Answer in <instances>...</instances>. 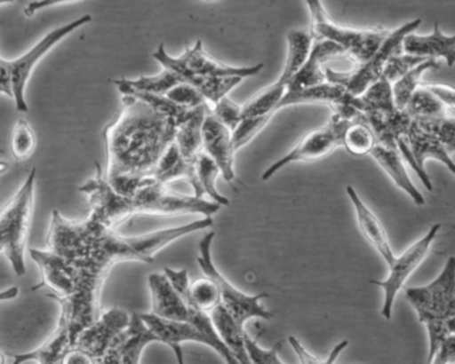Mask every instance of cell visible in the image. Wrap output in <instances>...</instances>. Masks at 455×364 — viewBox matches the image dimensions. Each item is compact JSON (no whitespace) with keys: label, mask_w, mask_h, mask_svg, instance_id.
Returning a JSON list of instances; mask_svg holds the SVG:
<instances>
[{"label":"cell","mask_w":455,"mask_h":364,"mask_svg":"<svg viewBox=\"0 0 455 364\" xmlns=\"http://www.w3.org/2000/svg\"><path fill=\"white\" fill-rule=\"evenodd\" d=\"M427 90L432 91L448 107L449 112H455V88L448 84H425Z\"/></svg>","instance_id":"cell-42"},{"label":"cell","mask_w":455,"mask_h":364,"mask_svg":"<svg viewBox=\"0 0 455 364\" xmlns=\"http://www.w3.org/2000/svg\"><path fill=\"white\" fill-rule=\"evenodd\" d=\"M347 193L349 195L350 201H352L353 206H355V218H357V224L363 237L376 249L377 253L382 257V259H385L387 265L392 264L395 256L393 253L389 238H387V230L382 226L381 221L366 206V203L361 200L355 187L347 186Z\"/></svg>","instance_id":"cell-21"},{"label":"cell","mask_w":455,"mask_h":364,"mask_svg":"<svg viewBox=\"0 0 455 364\" xmlns=\"http://www.w3.org/2000/svg\"><path fill=\"white\" fill-rule=\"evenodd\" d=\"M207 2H213V0H207Z\"/></svg>","instance_id":"cell-51"},{"label":"cell","mask_w":455,"mask_h":364,"mask_svg":"<svg viewBox=\"0 0 455 364\" xmlns=\"http://www.w3.org/2000/svg\"><path fill=\"white\" fill-rule=\"evenodd\" d=\"M19 296V289L16 286L7 289V290L0 291V302L12 301Z\"/></svg>","instance_id":"cell-46"},{"label":"cell","mask_w":455,"mask_h":364,"mask_svg":"<svg viewBox=\"0 0 455 364\" xmlns=\"http://www.w3.org/2000/svg\"><path fill=\"white\" fill-rule=\"evenodd\" d=\"M408 143L419 170H427L425 164L427 160H437L443 162L455 178V162L451 159V152L435 135L419 127L414 120H411V128H409Z\"/></svg>","instance_id":"cell-24"},{"label":"cell","mask_w":455,"mask_h":364,"mask_svg":"<svg viewBox=\"0 0 455 364\" xmlns=\"http://www.w3.org/2000/svg\"><path fill=\"white\" fill-rule=\"evenodd\" d=\"M179 58L184 67L197 76L246 79V77L256 76L264 68L262 63L251 67H232L221 64L205 52L202 40H197L192 47L187 48L186 52Z\"/></svg>","instance_id":"cell-18"},{"label":"cell","mask_w":455,"mask_h":364,"mask_svg":"<svg viewBox=\"0 0 455 364\" xmlns=\"http://www.w3.org/2000/svg\"><path fill=\"white\" fill-rule=\"evenodd\" d=\"M91 15H84L82 18L75 19L74 21L64 24L48 32L42 40L36 43L31 50L27 51L19 58L7 60L8 71H10L11 87H12V100L19 112H28V106L26 100V88L28 84L32 71L40 60L58 45L64 37L71 35L72 32L79 29L80 27L91 23Z\"/></svg>","instance_id":"cell-10"},{"label":"cell","mask_w":455,"mask_h":364,"mask_svg":"<svg viewBox=\"0 0 455 364\" xmlns=\"http://www.w3.org/2000/svg\"><path fill=\"white\" fill-rule=\"evenodd\" d=\"M438 352L445 355L449 364H455V336H453V334H451V336L443 342Z\"/></svg>","instance_id":"cell-45"},{"label":"cell","mask_w":455,"mask_h":364,"mask_svg":"<svg viewBox=\"0 0 455 364\" xmlns=\"http://www.w3.org/2000/svg\"><path fill=\"white\" fill-rule=\"evenodd\" d=\"M427 60L425 58H419V56L408 55V53H398V55L392 56L390 60L387 61V67L384 69V77H387L390 83L397 82L403 75L408 74L414 67L421 64L422 61Z\"/></svg>","instance_id":"cell-38"},{"label":"cell","mask_w":455,"mask_h":364,"mask_svg":"<svg viewBox=\"0 0 455 364\" xmlns=\"http://www.w3.org/2000/svg\"><path fill=\"white\" fill-rule=\"evenodd\" d=\"M29 254L32 261L39 266L42 273V282L35 286L32 290L47 289L51 291L50 297L58 301L72 296L79 289L83 274L74 264L50 249L48 250L31 249Z\"/></svg>","instance_id":"cell-13"},{"label":"cell","mask_w":455,"mask_h":364,"mask_svg":"<svg viewBox=\"0 0 455 364\" xmlns=\"http://www.w3.org/2000/svg\"><path fill=\"white\" fill-rule=\"evenodd\" d=\"M283 347L281 342H277L272 349L265 350L259 347L256 341L246 334L245 349L251 364H285L278 357V350Z\"/></svg>","instance_id":"cell-40"},{"label":"cell","mask_w":455,"mask_h":364,"mask_svg":"<svg viewBox=\"0 0 455 364\" xmlns=\"http://www.w3.org/2000/svg\"><path fill=\"white\" fill-rule=\"evenodd\" d=\"M165 96H167L170 100H172L173 103L189 109H195L197 108V107L210 104L194 85L188 84V83L186 82L179 83V84L173 87Z\"/></svg>","instance_id":"cell-37"},{"label":"cell","mask_w":455,"mask_h":364,"mask_svg":"<svg viewBox=\"0 0 455 364\" xmlns=\"http://www.w3.org/2000/svg\"><path fill=\"white\" fill-rule=\"evenodd\" d=\"M345 55V51L336 43L325 39L313 40L309 58L305 61L293 79L289 82L286 91L305 90L326 82V72L323 64L331 59Z\"/></svg>","instance_id":"cell-19"},{"label":"cell","mask_w":455,"mask_h":364,"mask_svg":"<svg viewBox=\"0 0 455 364\" xmlns=\"http://www.w3.org/2000/svg\"><path fill=\"white\" fill-rule=\"evenodd\" d=\"M176 133L178 125L172 119L140 99L122 95L119 116L104 130L107 181L128 197L156 181L155 170Z\"/></svg>","instance_id":"cell-2"},{"label":"cell","mask_w":455,"mask_h":364,"mask_svg":"<svg viewBox=\"0 0 455 364\" xmlns=\"http://www.w3.org/2000/svg\"><path fill=\"white\" fill-rule=\"evenodd\" d=\"M443 225L435 224L430 227L429 232L421 238V240L409 246L400 257H395L392 264L387 265L389 267V275L385 281L371 280V283L379 286L384 291V304H382L381 315L387 320H392L393 306H395V298H397L400 291L405 288L411 275L421 266L422 262L427 258L430 250H432L433 243L438 237Z\"/></svg>","instance_id":"cell-11"},{"label":"cell","mask_w":455,"mask_h":364,"mask_svg":"<svg viewBox=\"0 0 455 364\" xmlns=\"http://www.w3.org/2000/svg\"><path fill=\"white\" fill-rule=\"evenodd\" d=\"M79 190L84 193L90 201L88 216L93 217L112 229H116L120 224L138 214H151V216L197 214L202 217H213L223 208L218 202L208 201L207 198L170 192L165 185L156 181L141 187L131 197L120 194L107 181L99 164H96L95 178L82 185Z\"/></svg>","instance_id":"cell-3"},{"label":"cell","mask_w":455,"mask_h":364,"mask_svg":"<svg viewBox=\"0 0 455 364\" xmlns=\"http://www.w3.org/2000/svg\"><path fill=\"white\" fill-rule=\"evenodd\" d=\"M435 68H438V61L433 60V59H427V60L422 61L421 64L411 69L408 74L400 77L397 82L393 83V98H395V107L398 109L403 111L406 108L413 93L421 87V80L425 72Z\"/></svg>","instance_id":"cell-30"},{"label":"cell","mask_w":455,"mask_h":364,"mask_svg":"<svg viewBox=\"0 0 455 364\" xmlns=\"http://www.w3.org/2000/svg\"><path fill=\"white\" fill-rule=\"evenodd\" d=\"M211 318H212V322L215 325L219 336H220L223 344H226L227 349L229 350L230 354L235 358V360L240 364H251L248 354H246L245 328H240L235 323V320L230 317L229 313L227 312L223 305H219L211 313Z\"/></svg>","instance_id":"cell-26"},{"label":"cell","mask_w":455,"mask_h":364,"mask_svg":"<svg viewBox=\"0 0 455 364\" xmlns=\"http://www.w3.org/2000/svg\"><path fill=\"white\" fill-rule=\"evenodd\" d=\"M203 151L215 160L224 180H235V149L233 146L232 131L213 115L212 107L203 124Z\"/></svg>","instance_id":"cell-16"},{"label":"cell","mask_w":455,"mask_h":364,"mask_svg":"<svg viewBox=\"0 0 455 364\" xmlns=\"http://www.w3.org/2000/svg\"><path fill=\"white\" fill-rule=\"evenodd\" d=\"M371 156L376 160L377 164L389 176L390 180L395 182V186L400 187L403 192H405L414 201L416 205L424 206L427 203L422 193L417 189L416 185L411 181L408 170L405 167V162H403L398 149L390 148V146L377 143L374 148L371 149Z\"/></svg>","instance_id":"cell-22"},{"label":"cell","mask_w":455,"mask_h":364,"mask_svg":"<svg viewBox=\"0 0 455 364\" xmlns=\"http://www.w3.org/2000/svg\"><path fill=\"white\" fill-rule=\"evenodd\" d=\"M72 349L71 334L63 318L47 339L34 352L12 355V364H60L64 355Z\"/></svg>","instance_id":"cell-23"},{"label":"cell","mask_w":455,"mask_h":364,"mask_svg":"<svg viewBox=\"0 0 455 364\" xmlns=\"http://www.w3.org/2000/svg\"><path fill=\"white\" fill-rule=\"evenodd\" d=\"M405 111L411 115V119H435L451 115L443 101L427 90L425 84L413 93Z\"/></svg>","instance_id":"cell-31"},{"label":"cell","mask_w":455,"mask_h":364,"mask_svg":"<svg viewBox=\"0 0 455 364\" xmlns=\"http://www.w3.org/2000/svg\"><path fill=\"white\" fill-rule=\"evenodd\" d=\"M4 363H5L4 355H3L2 352H0V364H4Z\"/></svg>","instance_id":"cell-50"},{"label":"cell","mask_w":455,"mask_h":364,"mask_svg":"<svg viewBox=\"0 0 455 364\" xmlns=\"http://www.w3.org/2000/svg\"><path fill=\"white\" fill-rule=\"evenodd\" d=\"M213 225V217H203L181 226L138 237H123L116 229L106 226L93 217L88 216L84 221H71L53 210L48 249L74 264L80 272L104 282L115 265L131 261L152 264L165 246L179 238L210 229Z\"/></svg>","instance_id":"cell-1"},{"label":"cell","mask_w":455,"mask_h":364,"mask_svg":"<svg viewBox=\"0 0 455 364\" xmlns=\"http://www.w3.org/2000/svg\"><path fill=\"white\" fill-rule=\"evenodd\" d=\"M144 323L148 326L149 330L157 336L159 344H165L172 350L178 364H186L184 360L183 344L187 342H197L204 346L212 349V342L194 326L178 320H164L157 317L154 313L141 314Z\"/></svg>","instance_id":"cell-17"},{"label":"cell","mask_w":455,"mask_h":364,"mask_svg":"<svg viewBox=\"0 0 455 364\" xmlns=\"http://www.w3.org/2000/svg\"><path fill=\"white\" fill-rule=\"evenodd\" d=\"M154 178L159 184L165 185L176 180H186L194 189L195 197H199V181H197L195 162H187L181 156L178 144L173 141L163 154L154 172Z\"/></svg>","instance_id":"cell-25"},{"label":"cell","mask_w":455,"mask_h":364,"mask_svg":"<svg viewBox=\"0 0 455 364\" xmlns=\"http://www.w3.org/2000/svg\"><path fill=\"white\" fill-rule=\"evenodd\" d=\"M288 341L289 344H291V349L296 352L297 358H299V363L301 364H334L336 363V360H339L341 352L349 346V342L347 341L339 342V344H336V347L331 350L329 357L323 360H318L315 355L310 354V352L302 346L301 342H299L296 336H289Z\"/></svg>","instance_id":"cell-39"},{"label":"cell","mask_w":455,"mask_h":364,"mask_svg":"<svg viewBox=\"0 0 455 364\" xmlns=\"http://www.w3.org/2000/svg\"><path fill=\"white\" fill-rule=\"evenodd\" d=\"M8 170V165L4 162H0V176Z\"/></svg>","instance_id":"cell-49"},{"label":"cell","mask_w":455,"mask_h":364,"mask_svg":"<svg viewBox=\"0 0 455 364\" xmlns=\"http://www.w3.org/2000/svg\"><path fill=\"white\" fill-rule=\"evenodd\" d=\"M419 127L427 132L435 135L449 152H455V116L448 115L443 117H435V119H413Z\"/></svg>","instance_id":"cell-35"},{"label":"cell","mask_w":455,"mask_h":364,"mask_svg":"<svg viewBox=\"0 0 455 364\" xmlns=\"http://www.w3.org/2000/svg\"><path fill=\"white\" fill-rule=\"evenodd\" d=\"M215 235L216 233L212 230L200 240L197 262H199L200 269L204 273L205 277L211 278L218 286L219 291H220L221 305L226 307L230 317L240 328H245V323L249 320H272V313L262 305L264 299L269 298V294L259 293L256 296H249V294L243 293L219 272L212 258V243Z\"/></svg>","instance_id":"cell-7"},{"label":"cell","mask_w":455,"mask_h":364,"mask_svg":"<svg viewBox=\"0 0 455 364\" xmlns=\"http://www.w3.org/2000/svg\"><path fill=\"white\" fill-rule=\"evenodd\" d=\"M36 170H32L15 194L0 208V254H4L16 275L26 274V249L31 230Z\"/></svg>","instance_id":"cell-4"},{"label":"cell","mask_w":455,"mask_h":364,"mask_svg":"<svg viewBox=\"0 0 455 364\" xmlns=\"http://www.w3.org/2000/svg\"><path fill=\"white\" fill-rule=\"evenodd\" d=\"M212 112L232 132L243 120V106H238L235 101L230 100L228 96L221 99L215 106H212Z\"/></svg>","instance_id":"cell-41"},{"label":"cell","mask_w":455,"mask_h":364,"mask_svg":"<svg viewBox=\"0 0 455 364\" xmlns=\"http://www.w3.org/2000/svg\"><path fill=\"white\" fill-rule=\"evenodd\" d=\"M130 87L133 90L143 91V92L156 93V95H167L173 87L183 82L172 69L164 68L160 74L155 76H143L139 79H124Z\"/></svg>","instance_id":"cell-33"},{"label":"cell","mask_w":455,"mask_h":364,"mask_svg":"<svg viewBox=\"0 0 455 364\" xmlns=\"http://www.w3.org/2000/svg\"><path fill=\"white\" fill-rule=\"evenodd\" d=\"M115 85L122 95L133 96V98L140 99L144 103L148 104L151 108L164 116L170 117L176 123L178 128L188 120V117L194 114L195 109L186 108V107L179 106L164 95H156V93L143 92V91L133 90L132 87L125 83L124 79L115 80ZM199 108V107H197Z\"/></svg>","instance_id":"cell-28"},{"label":"cell","mask_w":455,"mask_h":364,"mask_svg":"<svg viewBox=\"0 0 455 364\" xmlns=\"http://www.w3.org/2000/svg\"><path fill=\"white\" fill-rule=\"evenodd\" d=\"M376 144V136H374L373 131L369 127L363 117L347 125L344 133L342 146L349 154H355V156L371 154V149L374 148Z\"/></svg>","instance_id":"cell-32"},{"label":"cell","mask_w":455,"mask_h":364,"mask_svg":"<svg viewBox=\"0 0 455 364\" xmlns=\"http://www.w3.org/2000/svg\"><path fill=\"white\" fill-rule=\"evenodd\" d=\"M130 313L119 307L101 313L99 320L80 334L74 347L87 352L96 360L114 344L117 336L130 325Z\"/></svg>","instance_id":"cell-14"},{"label":"cell","mask_w":455,"mask_h":364,"mask_svg":"<svg viewBox=\"0 0 455 364\" xmlns=\"http://www.w3.org/2000/svg\"><path fill=\"white\" fill-rule=\"evenodd\" d=\"M60 364H95V358L91 357L87 352L82 350L74 349L68 350L67 354L64 355Z\"/></svg>","instance_id":"cell-44"},{"label":"cell","mask_w":455,"mask_h":364,"mask_svg":"<svg viewBox=\"0 0 455 364\" xmlns=\"http://www.w3.org/2000/svg\"><path fill=\"white\" fill-rule=\"evenodd\" d=\"M427 364H449V362L443 352H437V354L435 355V358H433V360H430V362Z\"/></svg>","instance_id":"cell-47"},{"label":"cell","mask_w":455,"mask_h":364,"mask_svg":"<svg viewBox=\"0 0 455 364\" xmlns=\"http://www.w3.org/2000/svg\"><path fill=\"white\" fill-rule=\"evenodd\" d=\"M446 326H448L449 333L455 336V318H453V320H448V322H446Z\"/></svg>","instance_id":"cell-48"},{"label":"cell","mask_w":455,"mask_h":364,"mask_svg":"<svg viewBox=\"0 0 455 364\" xmlns=\"http://www.w3.org/2000/svg\"><path fill=\"white\" fill-rule=\"evenodd\" d=\"M403 53L419 56V58L443 59L449 67L455 66V34L449 36L441 29L440 24L435 23L433 32L429 35L411 34L403 43Z\"/></svg>","instance_id":"cell-20"},{"label":"cell","mask_w":455,"mask_h":364,"mask_svg":"<svg viewBox=\"0 0 455 364\" xmlns=\"http://www.w3.org/2000/svg\"><path fill=\"white\" fill-rule=\"evenodd\" d=\"M79 2V0H34L29 2L24 7V16L32 18L36 15L39 11L45 10V8L55 7V5L68 4V3Z\"/></svg>","instance_id":"cell-43"},{"label":"cell","mask_w":455,"mask_h":364,"mask_svg":"<svg viewBox=\"0 0 455 364\" xmlns=\"http://www.w3.org/2000/svg\"><path fill=\"white\" fill-rule=\"evenodd\" d=\"M211 107V104H205L195 109L188 120L178 128L175 143L187 162H195L197 154L203 151V124Z\"/></svg>","instance_id":"cell-27"},{"label":"cell","mask_w":455,"mask_h":364,"mask_svg":"<svg viewBox=\"0 0 455 364\" xmlns=\"http://www.w3.org/2000/svg\"><path fill=\"white\" fill-rule=\"evenodd\" d=\"M406 301L416 310L422 325L445 323L455 318V257L427 286L405 289Z\"/></svg>","instance_id":"cell-9"},{"label":"cell","mask_w":455,"mask_h":364,"mask_svg":"<svg viewBox=\"0 0 455 364\" xmlns=\"http://www.w3.org/2000/svg\"><path fill=\"white\" fill-rule=\"evenodd\" d=\"M350 123L352 122H347V120L331 114V120L325 125L307 133L288 154L270 165L262 173V181L270 180L275 173L293 162H318V160L329 156L339 146H342L344 133Z\"/></svg>","instance_id":"cell-12"},{"label":"cell","mask_w":455,"mask_h":364,"mask_svg":"<svg viewBox=\"0 0 455 364\" xmlns=\"http://www.w3.org/2000/svg\"><path fill=\"white\" fill-rule=\"evenodd\" d=\"M149 296H151V313L164 320H178L194 326L202 331L211 342L212 350L226 364H240L230 354L221 341L208 313L195 307L173 289L164 273H152L148 277Z\"/></svg>","instance_id":"cell-5"},{"label":"cell","mask_w":455,"mask_h":364,"mask_svg":"<svg viewBox=\"0 0 455 364\" xmlns=\"http://www.w3.org/2000/svg\"><path fill=\"white\" fill-rule=\"evenodd\" d=\"M195 168H196L197 181H199V197L205 198V195H208L211 201L218 202L219 205H229V200L224 197L216 186V181L219 176H221V172L215 160L202 151L195 160Z\"/></svg>","instance_id":"cell-29"},{"label":"cell","mask_w":455,"mask_h":364,"mask_svg":"<svg viewBox=\"0 0 455 364\" xmlns=\"http://www.w3.org/2000/svg\"><path fill=\"white\" fill-rule=\"evenodd\" d=\"M421 23V19H414L398 27L395 31H390L376 53L365 63L357 64L353 71L336 72L333 69L325 68L326 80L342 85L352 95L363 96L371 84L384 76V69L390 58L403 52V40L408 35L413 34Z\"/></svg>","instance_id":"cell-8"},{"label":"cell","mask_w":455,"mask_h":364,"mask_svg":"<svg viewBox=\"0 0 455 364\" xmlns=\"http://www.w3.org/2000/svg\"><path fill=\"white\" fill-rule=\"evenodd\" d=\"M154 59L162 64L164 68L172 69L173 72L181 77L183 82L188 83V84L194 85L203 96L205 100L215 106L221 99L226 98L230 91L235 90L238 84H240V77H207V76H197V75L192 74L188 69L184 67L181 63L180 58H173L170 53L165 51L164 45L160 44L157 48L156 52L154 53Z\"/></svg>","instance_id":"cell-15"},{"label":"cell","mask_w":455,"mask_h":364,"mask_svg":"<svg viewBox=\"0 0 455 364\" xmlns=\"http://www.w3.org/2000/svg\"><path fill=\"white\" fill-rule=\"evenodd\" d=\"M310 13V29L315 39L331 40L345 51L355 64L365 63L381 47L390 29L382 27L355 28L336 23L321 0H305Z\"/></svg>","instance_id":"cell-6"},{"label":"cell","mask_w":455,"mask_h":364,"mask_svg":"<svg viewBox=\"0 0 455 364\" xmlns=\"http://www.w3.org/2000/svg\"><path fill=\"white\" fill-rule=\"evenodd\" d=\"M270 120L272 117L269 116L243 117L240 124L232 132L233 146H235V152L241 146H246L249 141L253 140L267 127Z\"/></svg>","instance_id":"cell-36"},{"label":"cell","mask_w":455,"mask_h":364,"mask_svg":"<svg viewBox=\"0 0 455 364\" xmlns=\"http://www.w3.org/2000/svg\"><path fill=\"white\" fill-rule=\"evenodd\" d=\"M37 140L34 130L27 120L19 119L11 136V152L18 162H26L34 154Z\"/></svg>","instance_id":"cell-34"}]
</instances>
